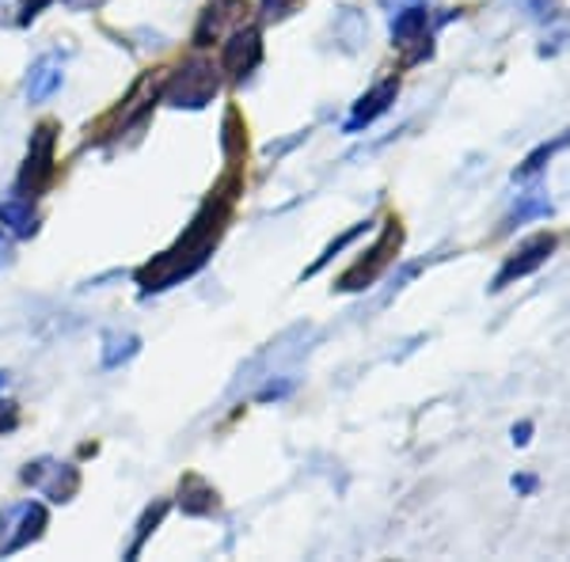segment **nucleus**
<instances>
[{"label":"nucleus","mask_w":570,"mask_h":562,"mask_svg":"<svg viewBox=\"0 0 570 562\" xmlns=\"http://www.w3.org/2000/svg\"><path fill=\"white\" fill-rule=\"evenodd\" d=\"M259 61H263V34L255 31V27H244V31L236 27V31L228 34L225 50H220V69L233 80H244L259 69Z\"/></svg>","instance_id":"1a4fd4ad"},{"label":"nucleus","mask_w":570,"mask_h":562,"mask_svg":"<svg viewBox=\"0 0 570 562\" xmlns=\"http://www.w3.org/2000/svg\"><path fill=\"white\" fill-rule=\"evenodd\" d=\"M0 225H4L12 236H35V228H39V214H35L31 198L0 201Z\"/></svg>","instance_id":"4468645a"},{"label":"nucleus","mask_w":570,"mask_h":562,"mask_svg":"<svg viewBox=\"0 0 570 562\" xmlns=\"http://www.w3.org/2000/svg\"><path fill=\"white\" fill-rule=\"evenodd\" d=\"M362 233H365V220H362V225H354V228H351V233H346V236H338V239H335V244H331V247H327V252H324V255H320V259H316V263H312V270H308V274H316V270H320V266H327L331 259H335V252H343V247H346V244H354V239H357V236H362Z\"/></svg>","instance_id":"6ab92c4d"},{"label":"nucleus","mask_w":570,"mask_h":562,"mask_svg":"<svg viewBox=\"0 0 570 562\" xmlns=\"http://www.w3.org/2000/svg\"><path fill=\"white\" fill-rule=\"evenodd\" d=\"M0 259H4V247H0Z\"/></svg>","instance_id":"bb28decb"},{"label":"nucleus","mask_w":570,"mask_h":562,"mask_svg":"<svg viewBox=\"0 0 570 562\" xmlns=\"http://www.w3.org/2000/svg\"><path fill=\"white\" fill-rule=\"evenodd\" d=\"M400 244H403V228H400V220H389V225L381 228V236H376V244L365 252V259H357L351 270L338 278L335 289L338 293H357V289H370V285L381 278L384 270H389V263H392V255L400 252Z\"/></svg>","instance_id":"20e7f679"},{"label":"nucleus","mask_w":570,"mask_h":562,"mask_svg":"<svg viewBox=\"0 0 570 562\" xmlns=\"http://www.w3.org/2000/svg\"><path fill=\"white\" fill-rule=\"evenodd\" d=\"M46 529V510L39 502H16L0 513V555H16L35 543Z\"/></svg>","instance_id":"39448f33"},{"label":"nucleus","mask_w":570,"mask_h":562,"mask_svg":"<svg viewBox=\"0 0 570 562\" xmlns=\"http://www.w3.org/2000/svg\"><path fill=\"white\" fill-rule=\"evenodd\" d=\"M556 247H559V236L556 233H537V236H529L525 244H518V252L510 255V259L502 263V270L494 274V285L491 289L494 293H502L505 285H513V282H521V278H529V274H537L540 266H544L551 255H556Z\"/></svg>","instance_id":"423d86ee"},{"label":"nucleus","mask_w":570,"mask_h":562,"mask_svg":"<svg viewBox=\"0 0 570 562\" xmlns=\"http://www.w3.org/2000/svg\"><path fill=\"white\" fill-rule=\"evenodd\" d=\"M263 4V16L266 20H282L285 12H289L293 4H297V0H259Z\"/></svg>","instance_id":"4be33fe9"},{"label":"nucleus","mask_w":570,"mask_h":562,"mask_svg":"<svg viewBox=\"0 0 570 562\" xmlns=\"http://www.w3.org/2000/svg\"><path fill=\"white\" fill-rule=\"evenodd\" d=\"M510 486H513L518 494H529L532 486H537V479H532V475H513V479H510Z\"/></svg>","instance_id":"b1692460"},{"label":"nucleus","mask_w":570,"mask_h":562,"mask_svg":"<svg viewBox=\"0 0 570 562\" xmlns=\"http://www.w3.org/2000/svg\"><path fill=\"white\" fill-rule=\"evenodd\" d=\"M551 214V198L544 195V190H525V195H518V201H513V209L505 214V225L502 233H510V228L525 225V220H537V217H548Z\"/></svg>","instance_id":"2eb2a0df"},{"label":"nucleus","mask_w":570,"mask_h":562,"mask_svg":"<svg viewBox=\"0 0 570 562\" xmlns=\"http://www.w3.org/2000/svg\"><path fill=\"white\" fill-rule=\"evenodd\" d=\"M164 513H168V505H153V510L149 513H145V517H141V529H137V540H134V548H130V559H137V551H141V543L145 540H149V532L156 529V524H160V517H164Z\"/></svg>","instance_id":"a211bd4d"},{"label":"nucleus","mask_w":570,"mask_h":562,"mask_svg":"<svg viewBox=\"0 0 570 562\" xmlns=\"http://www.w3.org/2000/svg\"><path fill=\"white\" fill-rule=\"evenodd\" d=\"M567 145H570V130L556 134V137H551V141H540L537 149H532V152L525 156V164H521V168L513 171V179H532V175H537V171H544L548 164L567 149Z\"/></svg>","instance_id":"dca6fc26"},{"label":"nucleus","mask_w":570,"mask_h":562,"mask_svg":"<svg viewBox=\"0 0 570 562\" xmlns=\"http://www.w3.org/2000/svg\"><path fill=\"white\" fill-rule=\"evenodd\" d=\"M434 20L426 4H407L392 12V46L403 53V66H419V61L434 58Z\"/></svg>","instance_id":"f03ea898"},{"label":"nucleus","mask_w":570,"mask_h":562,"mask_svg":"<svg viewBox=\"0 0 570 562\" xmlns=\"http://www.w3.org/2000/svg\"><path fill=\"white\" fill-rule=\"evenodd\" d=\"M61 88V58L58 53H42L31 66V77H27V99L31 103H42L46 96Z\"/></svg>","instance_id":"f8f14e48"},{"label":"nucleus","mask_w":570,"mask_h":562,"mask_svg":"<svg viewBox=\"0 0 570 562\" xmlns=\"http://www.w3.org/2000/svg\"><path fill=\"white\" fill-rule=\"evenodd\" d=\"M529 433H532L529 422H521V426H513V445H529Z\"/></svg>","instance_id":"393cba45"},{"label":"nucleus","mask_w":570,"mask_h":562,"mask_svg":"<svg viewBox=\"0 0 570 562\" xmlns=\"http://www.w3.org/2000/svg\"><path fill=\"white\" fill-rule=\"evenodd\" d=\"M16 422H20V407L16 403H0V433L16 430Z\"/></svg>","instance_id":"5701e85b"},{"label":"nucleus","mask_w":570,"mask_h":562,"mask_svg":"<svg viewBox=\"0 0 570 562\" xmlns=\"http://www.w3.org/2000/svg\"><path fill=\"white\" fill-rule=\"evenodd\" d=\"M179 510L190 513V517H206V513L217 510V491L202 475H187L179 483Z\"/></svg>","instance_id":"ddd939ff"},{"label":"nucleus","mask_w":570,"mask_h":562,"mask_svg":"<svg viewBox=\"0 0 570 562\" xmlns=\"http://www.w3.org/2000/svg\"><path fill=\"white\" fill-rule=\"evenodd\" d=\"M247 12V0H209V8L202 12V20L195 27V46H209L214 39L236 27Z\"/></svg>","instance_id":"9b49d317"},{"label":"nucleus","mask_w":570,"mask_h":562,"mask_svg":"<svg viewBox=\"0 0 570 562\" xmlns=\"http://www.w3.org/2000/svg\"><path fill=\"white\" fill-rule=\"evenodd\" d=\"M0 23H23V0H0Z\"/></svg>","instance_id":"412c9836"},{"label":"nucleus","mask_w":570,"mask_h":562,"mask_svg":"<svg viewBox=\"0 0 570 562\" xmlns=\"http://www.w3.org/2000/svg\"><path fill=\"white\" fill-rule=\"evenodd\" d=\"M4 381H8V376H4V373H0V388H4Z\"/></svg>","instance_id":"a878e982"},{"label":"nucleus","mask_w":570,"mask_h":562,"mask_svg":"<svg viewBox=\"0 0 570 562\" xmlns=\"http://www.w3.org/2000/svg\"><path fill=\"white\" fill-rule=\"evenodd\" d=\"M23 483H31V491L46 494L50 502H72V494L80 491V472L53 456H42L35 464H27Z\"/></svg>","instance_id":"0eeeda50"},{"label":"nucleus","mask_w":570,"mask_h":562,"mask_svg":"<svg viewBox=\"0 0 570 562\" xmlns=\"http://www.w3.org/2000/svg\"><path fill=\"white\" fill-rule=\"evenodd\" d=\"M53 145H58V126L42 122L31 134V149H27V164L20 171V195H39L53 179Z\"/></svg>","instance_id":"6e6552de"},{"label":"nucleus","mask_w":570,"mask_h":562,"mask_svg":"<svg viewBox=\"0 0 570 562\" xmlns=\"http://www.w3.org/2000/svg\"><path fill=\"white\" fill-rule=\"evenodd\" d=\"M521 8L532 16L537 23H551L559 16V8H556V0H518Z\"/></svg>","instance_id":"aec40b11"},{"label":"nucleus","mask_w":570,"mask_h":562,"mask_svg":"<svg viewBox=\"0 0 570 562\" xmlns=\"http://www.w3.org/2000/svg\"><path fill=\"white\" fill-rule=\"evenodd\" d=\"M395 96H400V77H389V80H381L373 91H365V96L354 103L351 118H346V134H362L365 126H373L376 118L395 103Z\"/></svg>","instance_id":"9d476101"},{"label":"nucleus","mask_w":570,"mask_h":562,"mask_svg":"<svg viewBox=\"0 0 570 562\" xmlns=\"http://www.w3.org/2000/svg\"><path fill=\"white\" fill-rule=\"evenodd\" d=\"M220 91V77L214 69V61L195 58L187 61L179 72H171L168 85H164V103L168 107H187V110H202L206 103H214V96Z\"/></svg>","instance_id":"7ed1b4c3"},{"label":"nucleus","mask_w":570,"mask_h":562,"mask_svg":"<svg viewBox=\"0 0 570 562\" xmlns=\"http://www.w3.org/2000/svg\"><path fill=\"white\" fill-rule=\"evenodd\" d=\"M137 346H141V343H137V335H130V331H126V335H122V331H115V335L104 338V365L118 368L122 362H130V357L137 354Z\"/></svg>","instance_id":"f3484780"},{"label":"nucleus","mask_w":570,"mask_h":562,"mask_svg":"<svg viewBox=\"0 0 570 562\" xmlns=\"http://www.w3.org/2000/svg\"><path fill=\"white\" fill-rule=\"evenodd\" d=\"M225 220H228V198L206 201V209H202V214L190 220L187 236H179V244L171 247V252H164L160 259L149 263L141 274H137L141 289L145 293L168 289V285H176L179 278L195 274L198 266L209 259V252L217 247V236H220V228H225Z\"/></svg>","instance_id":"f257e3e1"}]
</instances>
